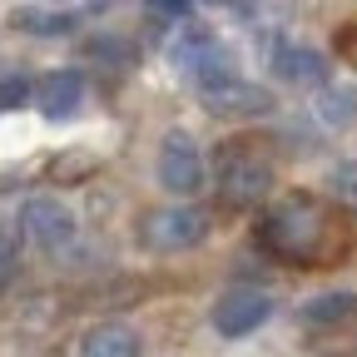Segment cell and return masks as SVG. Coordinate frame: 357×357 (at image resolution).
Listing matches in <instances>:
<instances>
[{
	"label": "cell",
	"mask_w": 357,
	"mask_h": 357,
	"mask_svg": "<svg viewBox=\"0 0 357 357\" xmlns=\"http://www.w3.org/2000/svg\"><path fill=\"white\" fill-rule=\"evenodd\" d=\"M258 243L298 268H328L347 253V223L333 204L312 194H288L258 218Z\"/></svg>",
	"instance_id": "cell-1"
},
{
	"label": "cell",
	"mask_w": 357,
	"mask_h": 357,
	"mask_svg": "<svg viewBox=\"0 0 357 357\" xmlns=\"http://www.w3.org/2000/svg\"><path fill=\"white\" fill-rule=\"evenodd\" d=\"M213 178L229 208H253L273 194V159L258 139H229L213 159Z\"/></svg>",
	"instance_id": "cell-2"
},
{
	"label": "cell",
	"mask_w": 357,
	"mask_h": 357,
	"mask_svg": "<svg viewBox=\"0 0 357 357\" xmlns=\"http://www.w3.org/2000/svg\"><path fill=\"white\" fill-rule=\"evenodd\" d=\"M169 60H174V70H178V75H189L199 89H213V84L238 79L229 45H223L213 30H204V25H194V30L178 35V45L169 50Z\"/></svg>",
	"instance_id": "cell-3"
},
{
	"label": "cell",
	"mask_w": 357,
	"mask_h": 357,
	"mask_svg": "<svg viewBox=\"0 0 357 357\" xmlns=\"http://www.w3.org/2000/svg\"><path fill=\"white\" fill-rule=\"evenodd\" d=\"M208 238V213L189 208V204H174V208H149L139 218V243L154 253H184L194 243Z\"/></svg>",
	"instance_id": "cell-4"
},
{
	"label": "cell",
	"mask_w": 357,
	"mask_h": 357,
	"mask_svg": "<svg viewBox=\"0 0 357 357\" xmlns=\"http://www.w3.org/2000/svg\"><path fill=\"white\" fill-rule=\"evenodd\" d=\"M159 184L178 199H194L204 184H208V169H204V154L194 144V134L184 129H169L164 144H159Z\"/></svg>",
	"instance_id": "cell-5"
},
{
	"label": "cell",
	"mask_w": 357,
	"mask_h": 357,
	"mask_svg": "<svg viewBox=\"0 0 357 357\" xmlns=\"http://www.w3.org/2000/svg\"><path fill=\"white\" fill-rule=\"evenodd\" d=\"M20 229H25V238L35 243V248H45V253H60V248H70L75 243V213H70V204H60L55 194H35V199H25V208H20Z\"/></svg>",
	"instance_id": "cell-6"
},
{
	"label": "cell",
	"mask_w": 357,
	"mask_h": 357,
	"mask_svg": "<svg viewBox=\"0 0 357 357\" xmlns=\"http://www.w3.org/2000/svg\"><path fill=\"white\" fill-rule=\"evenodd\" d=\"M268 318H273V298L258 293V288H229V293L213 303V328L223 337H248Z\"/></svg>",
	"instance_id": "cell-7"
},
{
	"label": "cell",
	"mask_w": 357,
	"mask_h": 357,
	"mask_svg": "<svg viewBox=\"0 0 357 357\" xmlns=\"http://www.w3.org/2000/svg\"><path fill=\"white\" fill-rule=\"evenodd\" d=\"M268 65H273V75L283 84H293V89L328 84V60L312 50V45H298V40H283V35L268 40Z\"/></svg>",
	"instance_id": "cell-8"
},
{
	"label": "cell",
	"mask_w": 357,
	"mask_h": 357,
	"mask_svg": "<svg viewBox=\"0 0 357 357\" xmlns=\"http://www.w3.org/2000/svg\"><path fill=\"white\" fill-rule=\"evenodd\" d=\"M204 109L218 114V119H263L273 109V95L263 84H248V79H229V84H213L204 89Z\"/></svg>",
	"instance_id": "cell-9"
},
{
	"label": "cell",
	"mask_w": 357,
	"mask_h": 357,
	"mask_svg": "<svg viewBox=\"0 0 357 357\" xmlns=\"http://www.w3.org/2000/svg\"><path fill=\"white\" fill-rule=\"evenodd\" d=\"M35 109L45 119H55V124L75 119L84 109V75L79 70H50V75L35 84Z\"/></svg>",
	"instance_id": "cell-10"
},
{
	"label": "cell",
	"mask_w": 357,
	"mask_h": 357,
	"mask_svg": "<svg viewBox=\"0 0 357 357\" xmlns=\"http://www.w3.org/2000/svg\"><path fill=\"white\" fill-rule=\"evenodd\" d=\"M139 333L129 323H95L84 337H79V352L84 357H139Z\"/></svg>",
	"instance_id": "cell-11"
},
{
	"label": "cell",
	"mask_w": 357,
	"mask_h": 357,
	"mask_svg": "<svg viewBox=\"0 0 357 357\" xmlns=\"http://www.w3.org/2000/svg\"><path fill=\"white\" fill-rule=\"evenodd\" d=\"M10 25H15V30H25V35H70V30L79 25V15H75V10H40V6H20V10H10Z\"/></svg>",
	"instance_id": "cell-12"
},
{
	"label": "cell",
	"mask_w": 357,
	"mask_h": 357,
	"mask_svg": "<svg viewBox=\"0 0 357 357\" xmlns=\"http://www.w3.org/2000/svg\"><path fill=\"white\" fill-rule=\"evenodd\" d=\"M347 318H357V293H323L303 307L307 328H333V323H347Z\"/></svg>",
	"instance_id": "cell-13"
},
{
	"label": "cell",
	"mask_w": 357,
	"mask_h": 357,
	"mask_svg": "<svg viewBox=\"0 0 357 357\" xmlns=\"http://www.w3.org/2000/svg\"><path fill=\"white\" fill-rule=\"evenodd\" d=\"M318 114L333 124V129H342V124H352L357 119V89H342V84H323V95H318Z\"/></svg>",
	"instance_id": "cell-14"
},
{
	"label": "cell",
	"mask_w": 357,
	"mask_h": 357,
	"mask_svg": "<svg viewBox=\"0 0 357 357\" xmlns=\"http://www.w3.org/2000/svg\"><path fill=\"white\" fill-rule=\"evenodd\" d=\"M84 55H89V60H114V65L124 70V65H134V55H139V50H134L129 40H119V35H95V40L84 45Z\"/></svg>",
	"instance_id": "cell-15"
},
{
	"label": "cell",
	"mask_w": 357,
	"mask_h": 357,
	"mask_svg": "<svg viewBox=\"0 0 357 357\" xmlns=\"http://www.w3.org/2000/svg\"><path fill=\"white\" fill-rule=\"evenodd\" d=\"M30 95H35V89H30L25 75H6V79H0V109H20Z\"/></svg>",
	"instance_id": "cell-16"
},
{
	"label": "cell",
	"mask_w": 357,
	"mask_h": 357,
	"mask_svg": "<svg viewBox=\"0 0 357 357\" xmlns=\"http://www.w3.org/2000/svg\"><path fill=\"white\" fill-rule=\"evenodd\" d=\"M15 283V248H10V238L0 234V293H6Z\"/></svg>",
	"instance_id": "cell-17"
},
{
	"label": "cell",
	"mask_w": 357,
	"mask_h": 357,
	"mask_svg": "<svg viewBox=\"0 0 357 357\" xmlns=\"http://www.w3.org/2000/svg\"><path fill=\"white\" fill-rule=\"evenodd\" d=\"M144 6H149V10H159V15H189L199 0H144Z\"/></svg>",
	"instance_id": "cell-18"
},
{
	"label": "cell",
	"mask_w": 357,
	"mask_h": 357,
	"mask_svg": "<svg viewBox=\"0 0 357 357\" xmlns=\"http://www.w3.org/2000/svg\"><path fill=\"white\" fill-rule=\"evenodd\" d=\"M337 50H342L347 65H357V25H347V30L337 35Z\"/></svg>",
	"instance_id": "cell-19"
},
{
	"label": "cell",
	"mask_w": 357,
	"mask_h": 357,
	"mask_svg": "<svg viewBox=\"0 0 357 357\" xmlns=\"http://www.w3.org/2000/svg\"><path fill=\"white\" fill-rule=\"evenodd\" d=\"M89 6H105V0H89Z\"/></svg>",
	"instance_id": "cell-20"
}]
</instances>
